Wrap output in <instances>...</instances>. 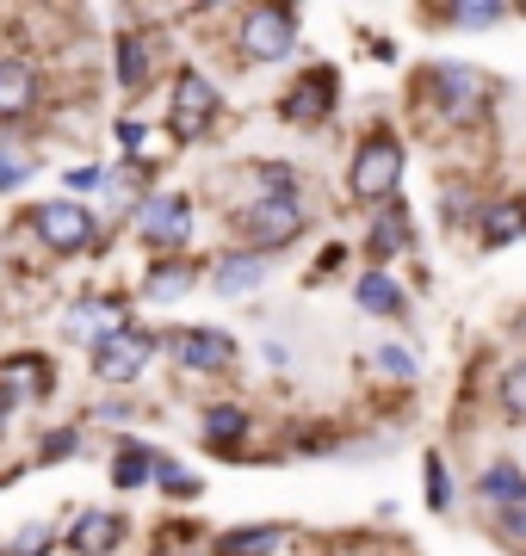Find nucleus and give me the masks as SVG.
<instances>
[{
	"label": "nucleus",
	"mask_w": 526,
	"mask_h": 556,
	"mask_svg": "<svg viewBox=\"0 0 526 556\" xmlns=\"http://www.w3.org/2000/svg\"><path fill=\"white\" fill-rule=\"evenodd\" d=\"M397 179H403V142L390 137V130H372V137L353 149V174H347L353 199L360 204H385L390 192H397Z\"/></svg>",
	"instance_id": "f257e3e1"
},
{
	"label": "nucleus",
	"mask_w": 526,
	"mask_h": 556,
	"mask_svg": "<svg viewBox=\"0 0 526 556\" xmlns=\"http://www.w3.org/2000/svg\"><path fill=\"white\" fill-rule=\"evenodd\" d=\"M217 112H223L217 80H204L199 68H180L174 93H167V130H174V142H199L217 124Z\"/></svg>",
	"instance_id": "f03ea898"
},
{
	"label": "nucleus",
	"mask_w": 526,
	"mask_h": 556,
	"mask_svg": "<svg viewBox=\"0 0 526 556\" xmlns=\"http://www.w3.org/2000/svg\"><path fill=\"white\" fill-rule=\"evenodd\" d=\"M25 229L50 248V254H82V248H93V211L87 204H75V199H43V204H32L25 211Z\"/></svg>",
	"instance_id": "7ed1b4c3"
},
{
	"label": "nucleus",
	"mask_w": 526,
	"mask_h": 556,
	"mask_svg": "<svg viewBox=\"0 0 526 556\" xmlns=\"http://www.w3.org/2000/svg\"><path fill=\"white\" fill-rule=\"evenodd\" d=\"M236 236L248 241V254H273V248H285V241L304 236V204L298 199H254L236 217Z\"/></svg>",
	"instance_id": "20e7f679"
},
{
	"label": "nucleus",
	"mask_w": 526,
	"mask_h": 556,
	"mask_svg": "<svg viewBox=\"0 0 526 556\" xmlns=\"http://www.w3.org/2000/svg\"><path fill=\"white\" fill-rule=\"evenodd\" d=\"M149 358H155V334L137 328V321H124L118 334H105L93 346V378L100 383H137L149 371Z\"/></svg>",
	"instance_id": "39448f33"
},
{
	"label": "nucleus",
	"mask_w": 526,
	"mask_h": 556,
	"mask_svg": "<svg viewBox=\"0 0 526 556\" xmlns=\"http://www.w3.org/2000/svg\"><path fill=\"white\" fill-rule=\"evenodd\" d=\"M236 43H242L248 62H285L298 50V13H285V7H248Z\"/></svg>",
	"instance_id": "423d86ee"
},
{
	"label": "nucleus",
	"mask_w": 526,
	"mask_h": 556,
	"mask_svg": "<svg viewBox=\"0 0 526 556\" xmlns=\"http://www.w3.org/2000/svg\"><path fill=\"white\" fill-rule=\"evenodd\" d=\"M137 236L149 241V248H180V241L192 236V204H186L180 192H149V199L137 204Z\"/></svg>",
	"instance_id": "0eeeda50"
},
{
	"label": "nucleus",
	"mask_w": 526,
	"mask_h": 556,
	"mask_svg": "<svg viewBox=\"0 0 526 556\" xmlns=\"http://www.w3.org/2000/svg\"><path fill=\"white\" fill-rule=\"evenodd\" d=\"M43 105V75L38 62L25 56H0V124H20Z\"/></svg>",
	"instance_id": "6e6552de"
},
{
	"label": "nucleus",
	"mask_w": 526,
	"mask_h": 556,
	"mask_svg": "<svg viewBox=\"0 0 526 556\" xmlns=\"http://www.w3.org/2000/svg\"><path fill=\"white\" fill-rule=\"evenodd\" d=\"M335 68H310V75H298V87L285 93V118L291 124H323L328 112H335Z\"/></svg>",
	"instance_id": "1a4fd4ad"
},
{
	"label": "nucleus",
	"mask_w": 526,
	"mask_h": 556,
	"mask_svg": "<svg viewBox=\"0 0 526 556\" xmlns=\"http://www.w3.org/2000/svg\"><path fill=\"white\" fill-rule=\"evenodd\" d=\"M124 532H130V519H124V514L87 507V514L68 526V551H75V556H112L124 544Z\"/></svg>",
	"instance_id": "9d476101"
},
{
	"label": "nucleus",
	"mask_w": 526,
	"mask_h": 556,
	"mask_svg": "<svg viewBox=\"0 0 526 556\" xmlns=\"http://www.w3.org/2000/svg\"><path fill=\"white\" fill-rule=\"evenodd\" d=\"M174 358H180L186 371H223V365H236V340L223 334V328H186L174 340Z\"/></svg>",
	"instance_id": "9b49d317"
},
{
	"label": "nucleus",
	"mask_w": 526,
	"mask_h": 556,
	"mask_svg": "<svg viewBox=\"0 0 526 556\" xmlns=\"http://www.w3.org/2000/svg\"><path fill=\"white\" fill-rule=\"evenodd\" d=\"M124 328V303L118 298H82L68 309V340H82V346H100L105 334H118Z\"/></svg>",
	"instance_id": "f8f14e48"
},
{
	"label": "nucleus",
	"mask_w": 526,
	"mask_h": 556,
	"mask_svg": "<svg viewBox=\"0 0 526 556\" xmlns=\"http://www.w3.org/2000/svg\"><path fill=\"white\" fill-rule=\"evenodd\" d=\"M434 93H440V105L446 112H452V118H471V112H477V105H484V75H477V68H459V62H452V68H434Z\"/></svg>",
	"instance_id": "ddd939ff"
},
{
	"label": "nucleus",
	"mask_w": 526,
	"mask_h": 556,
	"mask_svg": "<svg viewBox=\"0 0 526 556\" xmlns=\"http://www.w3.org/2000/svg\"><path fill=\"white\" fill-rule=\"evenodd\" d=\"M0 390H7V402L20 408L25 396L38 402V396H50L57 383H50V358H38V353H25V358H7L0 365Z\"/></svg>",
	"instance_id": "4468645a"
},
{
	"label": "nucleus",
	"mask_w": 526,
	"mask_h": 556,
	"mask_svg": "<svg viewBox=\"0 0 526 556\" xmlns=\"http://www.w3.org/2000/svg\"><path fill=\"white\" fill-rule=\"evenodd\" d=\"M266 278V260L261 254H223L217 266H211V285H217V298H248V291H254V285H261Z\"/></svg>",
	"instance_id": "2eb2a0df"
},
{
	"label": "nucleus",
	"mask_w": 526,
	"mask_h": 556,
	"mask_svg": "<svg viewBox=\"0 0 526 556\" xmlns=\"http://www.w3.org/2000/svg\"><path fill=\"white\" fill-rule=\"evenodd\" d=\"M149 68H155V43H149V31H118V87L124 93L149 87Z\"/></svg>",
	"instance_id": "dca6fc26"
},
{
	"label": "nucleus",
	"mask_w": 526,
	"mask_h": 556,
	"mask_svg": "<svg viewBox=\"0 0 526 556\" xmlns=\"http://www.w3.org/2000/svg\"><path fill=\"white\" fill-rule=\"evenodd\" d=\"M248 433V415L236 408V402H217V408H204V445L211 452H236Z\"/></svg>",
	"instance_id": "f3484780"
},
{
	"label": "nucleus",
	"mask_w": 526,
	"mask_h": 556,
	"mask_svg": "<svg viewBox=\"0 0 526 556\" xmlns=\"http://www.w3.org/2000/svg\"><path fill=\"white\" fill-rule=\"evenodd\" d=\"M521 236H526V199L489 204V217H484V241H489V248H508V241H521Z\"/></svg>",
	"instance_id": "a211bd4d"
},
{
	"label": "nucleus",
	"mask_w": 526,
	"mask_h": 556,
	"mask_svg": "<svg viewBox=\"0 0 526 556\" xmlns=\"http://www.w3.org/2000/svg\"><path fill=\"white\" fill-rule=\"evenodd\" d=\"M353 298H360V309H372V316H403V291H397V278H385V273H365L360 285H353Z\"/></svg>",
	"instance_id": "6ab92c4d"
},
{
	"label": "nucleus",
	"mask_w": 526,
	"mask_h": 556,
	"mask_svg": "<svg viewBox=\"0 0 526 556\" xmlns=\"http://www.w3.org/2000/svg\"><path fill=\"white\" fill-rule=\"evenodd\" d=\"M279 526H248V532H223L217 538V556H273L279 551Z\"/></svg>",
	"instance_id": "aec40b11"
},
{
	"label": "nucleus",
	"mask_w": 526,
	"mask_h": 556,
	"mask_svg": "<svg viewBox=\"0 0 526 556\" xmlns=\"http://www.w3.org/2000/svg\"><path fill=\"white\" fill-rule=\"evenodd\" d=\"M186 291H192V266H186V260L155 266V273H149V285H142V298H149V303H174V298H186Z\"/></svg>",
	"instance_id": "412c9836"
},
{
	"label": "nucleus",
	"mask_w": 526,
	"mask_h": 556,
	"mask_svg": "<svg viewBox=\"0 0 526 556\" xmlns=\"http://www.w3.org/2000/svg\"><path fill=\"white\" fill-rule=\"evenodd\" d=\"M149 470H155V452L149 445H118V457H112V482L118 489H142Z\"/></svg>",
	"instance_id": "4be33fe9"
},
{
	"label": "nucleus",
	"mask_w": 526,
	"mask_h": 556,
	"mask_svg": "<svg viewBox=\"0 0 526 556\" xmlns=\"http://www.w3.org/2000/svg\"><path fill=\"white\" fill-rule=\"evenodd\" d=\"M409 248V217H403V204L397 211H385V217L372 223V260H390V254H403Z\"/></svg>",
	"instance_id": "5701e85b"
},
{
	"label": "nucleus",
	"mask_w": 526,
	"mask_h": 556,
	"mask_svg": "<svg viewBox=\"0 0 526 556\" xmlns=\"http://www.w3.org/2000/svg\"><path fill=\"white\" fill-rule=\"evenodd\" d=\"M25 179H32V149L0 137V192H13V186H25Z\"/></svg>",
	"instance_id": "b1692460"
},
{
	"label": "nucleus",
	"mask_w": 526,
	"mask_h": 556,
	"mask_svg": "<svg viewBox=\"0 0 526 556\" xmlns=\"http://www.w3.org/2000/svg\"><path fill=\"white\" fill-rule=\"evenodd\" d=\"M484 495L508 507V501H521V495H526V477L514 470V464H489V470H484Z\"/></svg>",
	"instance_id": "393cba45"
},
{
	"label": "nucleus",
	"mask_w": 526,
	"mask_h": 556,
	"mask_svg": "<svg viewBox=\"0 0 526 556\" xmlns=\"http://www.w3.org/2000/svg\"><path fill=\"white\" fill-rule=\"evenodd\" d=\"M508 7H489V0H459V7H446V25H465V31H477V25H502Z\"/></svg>",
	"instance_id": "a878e982"
},
{
	"label": "nucleus",
	"mask_w": 526,
	"mask_h": 556,
	"mask_svg": "<svg viewBox=\"0 0 526 556\" xmlns=\"http://www.w3.org/2000/svg\"><path fill=\"white\" fill-rule=\"evenodd\" d=\"M496 532H502L508 544H521V551H526V495H521V501H508L502 514H496Z\"/></svg>",
	"instance_id": "bb28decb"
},
{
	"label": "nucleus",
	"mask_w": 526,
	"mask_h": 556,
	"mask_svg": "<svg viewBox=\"0 0 526 556\" xmlns=\"http://www.w3.org/2000/svg\"><path fill=\"white\" fill-rule=\"evenodd\" d=\"M502 408L514 420H526V365H514V371L502 378Z\"/></svg>",
	"instance_id": "cd10ccee"
},
{
	"label": "nucleus",
	"mask_w": 526,
	"mask_h": 556,
	"mask_svg": "<svg viewBox=\"0 0 526 556\" xmlns=\"http://www.w3.org/2000/svg\"><path fill=\"white\" fill-rule=\"evenodd\" d=\"M43 551H50V526H25V532L13 538L0 556H43Z\"/></svg>",
	"instance_id": "c85d7f7f"
},
{
	"label": "nucleus",
	"mask_w": 526,
	"mask_h": 556,
	"mask_svg": "<svg viewBox=\"0 0 526 556\" xmlns=\"http://www.w3.org/2000/svg\"><path fill=\"white\" fill-rule=\"evenodd\" d=\"M155 477H162V489H167V495H199V482L186 477L180 464H167V457H155Z\"/></svg>",
	"instance_id": "c756f323"
},
{
	"label": "nucleus",
	"mask_w": 526,
	"mask_h": 556,
	"mask_svg": "<svg viewBox=\"0 0 526 556\" xmlns=\"http://www.w3.org/2000/svg\"><path fill=\"white\" fill-rule=\"evenodd\" d=\"M446 501H452V482H446V464H440V457H427V507L440 514Z\"/></svg>",
	"instance_id": "7c9ffc66"
},
{
	"label": "nucleus",
	"mask_w": 526,
	"mask_h": 556,
	"mask_svg": "<svg viewBox=\"0 0 526 556\" xmlns=\"http://www.w3.org/2000/svg\"><path fill=\"white\" fill-rule=\"evenodd\" d=\"M68 452H82V433H75V427H62V433H50V439L38 445L43 464H57V457H68Z\"/></svg>",
	"instance_id": "2f4dec72"
},
{
	"label": "nucleus",
	"mask_w": 526,
	"mask_h": 556,
	"mask_svg": "<svg viewBox=\"0 0 526 556\" xmlns=\"http://www.w3.org/2000/svg\"><path fill=\"white\" fill-rule=\"evenodd\" d=\"M378 365H385L390 378H415V358L397 353V346H378Z\"/></svg>",
	"instance_id": "473e14b6"
},
{
	"label": "nucleus",
	"mask_w": 526,
	"mask_h": 556,
	"mask_svg": "<svg viewBox=\"0 0 526 556\" xmlns=\"http://www.w3.org/2000/svg\"><path fill=\"white\" fill-rule=\"evenodd\" d=\"M100 167H93V161H87V167H68V192H93V186H100Z\"/></svg>",
	"instance_id": "72a5a7b5"
},
{
	"label": "nucleus",
	"mask_w": 526,
	"mask_h": 556,
	"mask_svg": "<svg viewBox=\"0 0 526 556\" xmlns=\"http://www.w3.org/2000/svg\"><path fill=\"white\" fill-rule=\"evenodd\" d=\"M118 149H124V155H137V149H142V124H137V118L118 124Z\"/></svg>",
	"instance_id": "f704fd0d"
},
{
	"label": "nucleus",
	"mask_w": 526,
	"mask_h": 556,
	"mask_svg": "<svg viewBox=\"0 0 526 556\" xmlns=\"http://www.w3.org/2000/svg\"><path fill=\"white\" fill-rule=\"evenodd\" d=\"M521 334H526V316H521Z\"/></svg>",
	"instance_id": "c9c22d12"
}]
</instances>
